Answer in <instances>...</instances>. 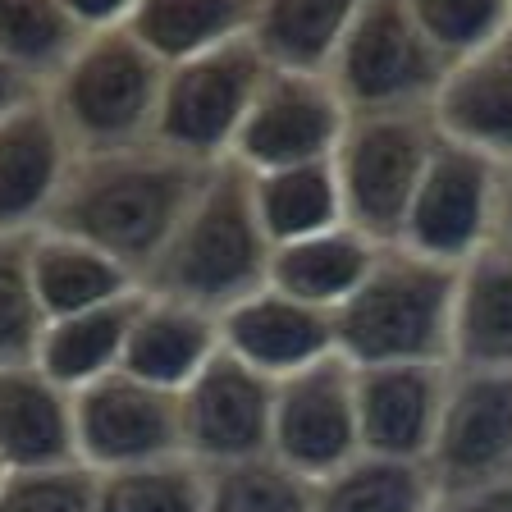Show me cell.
Instances as JSON below:
<instances>
[{"instance_id":"6da1fadb","label":"cell","mask_w":512,"mask_h":512,"mask_svg":"<svg viewBox=\"0 0 512 512\" xmlns=\"http://www.w3.org/2000/svg\"><path fill=\"white\" fill-rule=\"evenodd\" d=\"M206 170L211 165H197L151 138L133 147L78 151L42 229L83 238L142 279L170 243Z\"/></svg>"},{"instance_id":"7a4b0ae2","label":"cell","mask_w":512,"mask_h":512,"mask_svg":"<svg viewBox=\"0 0 512 512\" xmlns=\"http://www.w3.org/2000/svg\"><path fill=\"white\" fill-rule=\"evenodd\" d=\"M270 252L275 247L256 215L252 174L238 160H215L170 243L142 275V288L220 316L270 279Z\"/></svg>"},{"instance_id":"3957f363","label":"cell","mask_w":512,"mask_h":512,"mask_svg":"<svg viewBox=\"0 0 512 512\" xmlns=\"http://www.w3.org/2000/svg\"><path fill=\"white\" fill-rule=\"evenodd\" d=\"M453 302V261L426 256L407 243H380L366 279L334 311L339 352L352 366L453 362Z\"/></svg>"},{"instance_id":"277c9868","label":"cell","mask_w":512,"mask_h":512,"mask_svg":"<svg viewBox=\"0 0 512 512\" xmlns=\"http://www.w3.org/2000/svg\"><path fill=\"white\" fill-rule=\"evenodd\" d=\"M160 83L165 64L138 42L128 23H119L87 32L42 92L74 151H110L151 138Z\"/></svg>"},{"instance_id":"5b68a950","label":"cell","mask_w":512,"mask_h":512,"mask_svg":"<svg viewBox=\"0 0 512 512\" xmlns=\"http://www.w3.org/2000/svg\"><path fill=\"white\" fill-rule=\"evenodd\" d=\"M439 147L430 106L416 110H352L334 147V179L343 220L375 243H398L412 192Z\"/></svg>"},{"instance_id":"8992f818","label":"cell","mask_w":512,"mask_h":512,"mask_svg":"<svg viewBox=\"0 0 512 512\" xmlns=\"http://www.w3.org/2000/svg\"><path fill=\"white\" fill-rule=\"evenodd\" d=\"M448 60L412 19L407 0H362L357 19L339 37L325 78L352 110H416L435 106Z\"/></svg>"},{"instance_id":"52a82bcc","label":"cell","mask_w":512,"mask_h":512,"mask_svg":"<svg viewBox=\"0 0 512 512\" xmlns=\"http://www.w3.org/2000/svg\"><path fill=\"white\" fill-rule=\"evenodd\" d=\"M266 69L270 60L256 51L252 37L215 46V51H202L192 60L165 64L151 142L179 151L197 165L229 160Z\"/></svg>"},{"instance_id":"ba28073f","label":"cell","mask_w":512,"mask_h":512,"mask_svg":"<svg viewBox=\"0 0 512 512\" xmlns=\"http://www.w3.org/2000/svg\"><path fill=\"white\" fill-rule=\"evenodd\" d=\"M343 124H348V106L320 69L270 64L247 106L229 160H238L252 174L330 160L343 138Z\"/></svg>"},{"instance_id":"9c48e42d","label":"cell","mask_w":512,"mask_h":512,"mask_svg":"<svg viewBox=\"0 0 512 512\" xmlns=\"http://www.w3.org/2000/svg\"><path fill=\"white\" fill-rule=\"evenodd\" d=\"M494 211H499V160L439 133V147L412 192L398 243L462 266L476 247L494 238Z\"/></svg>"},{"instance_id":"30bf717a","label":"cell","mask_w":512,"mask_h":512,"mask_svg":"<svg viewBox=\"0 0 512 512\" xmlns=\"http://www.w3.org/2000/svg\"><path fill=\"white\" fill-rule=\"evenodd\" d=\"M270 453L307 480L330 476L334 467L362 453L357 366L343 352L275 380Z\"/></svg>"},{"instance_id":"8fae6325","label":"cell","mask_w":512,"mask_h":512,"mask_svg":"<svg viewBox=\"0 0 512 512\" xmlns=\"http://www.w3.org/2000/svg\"><path fill=\"white\" fill-rule=\"evenodd\" d=\"M74 430L78 462L92 471L142 467L183 453L179 394L128 375L124 366L74 389Z\"/></svg>"},{"instance_id":"7c38bea8","label":"cell","mask_w":512,"mask_h":512,"mask_svg":"<svg viewBox=\"0 0 512 512\" xmlns=\"http://www.w3.org/2000/svg\"><path fill=\"white\" fill-rule=\"evenodd\" d=\"M270 416L275 380L224 348L179 389L183 453L202 467L270 453Z\"/></svg>"},{"instance_id":"4fadbf2b","label":"cell","mask_w":512,"mask_h":512,"mask_svg":"<svg viewBox=\"0 0 512 512\" xmlns=\"http://www.w3.org/2000/svg\"><path fill=\"white\" fill-rule=\"evenodd\" d=\"M426 467L439 494L467 490L512 471V371L453 366Z\"/></svg>"},{"instance_id":"5bb4252c","label":"cell","mask_w":512,"mask_h":512,"mask_svg":"<svg viewBox=\"0 0 512 512\" xmlns=\"http://www.w3.org/2000/svg\"><path fill=\"white\" fill-rule=\"evenodd\" d=\"M74 142L55 119L46 92L0 119V238L37 234L74 165Z\"/></svg>"},{"instance_id":"9a60e30c","label":"cell","mask_w":512,"mask_h":512,"mask_svg":"<svg viewBox=\"0 0 512 512\" xmlns=\"http://www.w3.org/2000/svg\"><path fill=\"white\" fill-rule=\"evenodd\" d=\"M220 343L224 352H234L252 371L284 380L302 366L334 357L339 352V330H334V311L288 298L275 284H261L243 302L220 311Z\"/></svg>"},{"instance_id":"2e32d148","label":"cell","mask_w":512,"mask_h":512,"mask_svg":"<svg viewBox=\"0 0 512 512\" xmlns=\"http://www.w3.org/2000/svg\"><path fill=\"white\" fill-rule=\"evenodd\" d=\"M453 362L357 366V421L362 448L384 458H430Z\"/></svg>"},{"instance_id":"e0dca14e","label":"cell","mask_w":512,"mask_h":512,"mask_svg":"<svg viewBox=\"0 0 512 512\" xmlns=\"http://www.w3.org/2000/svg\"><path fill=\"white\" fill-rule=\"evenodd\" d=\"M0 462L5 471L78 462L74 389L28 366H0Z\"/></svg>"},{"instance_id":"ac0fdd59","label":"cell","mask_w":512,"mask_h":512,"mask_svg":"<svg viewBox=\"0 0 512 512\" xmlns=\"http://www.w3.org/2000/svg\"><path fill=\"white\" fill-rule=\"evenodd\" d=\"M430 110L444 138L512 160V28L453 64Z\"/></svg>"},{"instance_id":"d6986e66","label":"cell","mask_w":512,"mask_h":512,"mask_svg":"<svg viewBox=\"0 0 512 512\" xmlns=\"http://www.w3.org/2000/svg\"><path fill=\"white\" fill-rule=\"evenodd\" d=\"M453 366L512 371V243L490 238L458 266Z\"/></svg>"},{"instance_id":"ffe728a7","label":"cell","mask_w":512,"mask_h":512,"mask_svg":"<svg viewBox=\"0 0 512 512\" xmlns=\"http://www.w3.org/2000/svg\"><path fill=\"white\" fill-rule=\"evenodd\" d=\"M220 348V316L174 298H156L142 288V307L124 348V371L179 394Z\"/></svg>"},{"instance_id":"44dd1931","label":"cell","mask_w":512,"mask_h":512,"mask_svg":"<svg viewBox=\"0 0 512 512\" xmlns=\"http://www.w3.org/2000/svg\"><path fill=\"white\" fill-rule=\"evenodd\" d=\"M375 252H380V243L343 220V224L320 229V234L279 243L275 252H270L266 284H275L279 293H288V298L311 302V307L339 311L343 302L352 298V288L366 279Z\"/></svg>"},{"instance_id":"7402d4cb","label":"cell","mask_w":512,"mask_h":512,"mask_svg":"<svg viewBox=\"0 0 512 512\" xmlns=\"http://www.w3.org/2000/svg\"><path fill=\"white\" fill-rule=\"evenodd\" d=\"M138 307H142V288H133L124 298L55 316L42 334L37 366L51 380H60L64 389H83V384L119 371L124 366L128 334H133V320H138Z\"/></svg>"},{"instance_id":"603a6c76","label":"cell","mask_w":512,"mask_h":512,"mask_svg":"<svg viewBox=\"0 0 512 512\" xmlns=\"http://www.w3.org/2000/svg\"><path fill=\"white\" fill-rule=\"evenodd\" d=\"M28 256H32L37 298H42L51 320L142 288V279L128 266H119L115 256H106L101 247L83 243V238L55 234V229H37L28 238Z\"/></svg>"},{"instance_id":"cb8c5ba5","label":"cell","mask_w":512,"mask_h":512,"mask_svg":"<svg viewBox=\"0 0 512 512\" xmlns=\"http://www.w3.org/2000/svg\"><path fill=\"white\" fill-rule=\"evenodd\" d=\"M316 512H439V480L416 458L357 453L330 476L311 480Z\"/></svg>"},{"instance_id":"d4e9b609","label":"cell","mask_w":512,"mask_h":512,"mask_svg":"<svg viewBox=\"0 0 512 512\" xmlns=\"http://www.w3.org/2000/svg\"><path fill=\"white\" fill-rule=\"evenodd\" d=\"M256 0H138L128 28L160 64L192 60L252 37Z\"/></svg>"},{"instance_id":"484cf974","label":"cell","mask_w":512,"mask_h":512,"mask_svg":"<svg viewBox=\"0 0 512 512\" xmlns=\"http://www.w3.org/2000/svg\"><path fill=\"white\" fill-rule=\"evenodd\" d=\"M252 197H256V215H261V229H266L270 247L320 234V229H330V224H343V197H339V179H334V156L252 174Z\"/></svg>"},{"instance_id":"4316f807","label":"cell","mask_w":512,"mask_h":512,"mask_svg":"<svg viewBox=\"0 0 512 512\" xmlns=\"http://www.w3.org/2000/svg\"><path fill=\"white\" fill-rule=\"evenodd\" d=\"M362 0H256L252 42L270 64L320 69L330 64L339 37L357 19Z\"/></svg>"},{"instance_id":"83f0119b","label":"cell","mask_w":512,"mask_h":512,"mask_svg":"<svg viewBox=\"0 0 512 512\" xmlns=\"http://www.w3.org/2000/svg\"><path fill=\"white\" fill-rule=\"evenodd\" d=\"M87 32L64 0H0V60L46 87Z\"/></svg>"},{"instance_id":"f1b7e54d","label":"cell","mask_w":512,"mask_h":512,"mask_svg":"<svg viewBox=\"0 0 512 512\" xmlns=\"http://www.w3.org/2000/svg\"><path fill=\"white\" fill-rule=\"evenodd\" d=\"M101 512H206V467L179 458L142 462V467L96 471Z\"/></svg>"},{"instance_id":"f546056e","label":"cell","mask_w":512,"mask_h":512,"mask_svg":"<svg viewBox=\"0 0 512 512\" xmlns=\"http://www.w3.org/2000/svg\"><path fill=\"white\" fill-rule=\"evenodd\" d=\"M206 512H316L311 480L275 453L206 467Z\"/></svg>"},{"instance_id":"4dcf8cb0","label":"cell","mask_w":512,"mask_h":512,"mask_svg":"<svg viewBox=\"0 0 512 512\" xmlns=\"http://www.w3.org/2000/svg\"><path fill=\"white\" fill-rule=\"evenodd\" d=\"M28 238H0V366H28L37 362L42 334L51 325L37 284H32V256Z\"/></svg>"},{"instance_id":"1f68e13d","label":"cell","mask_w":512,"mask_h":512,"mask_svg":"<svg viewBox=\"0 0 512 512\" xmlns=\"http://www.w3.org/2000/svg\"><path fill=\"white\" fill-rule=\"evenodd\" d=\"M407 10L453 64L512 28V0H407Z\"/></svg>"},{"instance_id":"d6a6232c","label":"cell","mask_w":512,"mask_h":512,"mask_svg":"<svg viewBox=\"0 0 512 512\" xmlns=\"http://www.w3.org/2000/svg\"><path fill=\"white\" fill-rule=\"evenodd\" d=\"M0 512H101L96 471L83 462L5 471L0 476Z\"/></svg>"},{"instance_id":"836d02e7","label":"cell","mask_w":512,"mask_h":512,"mask_svg":"<svg viewBox=\"0 0 512 512\" xmlns=\"http://www.w3.org/2000/svg\"><path fill=\"white\" fill-rule=\"evenodd\" d=\"M439 512H512V471L439 499Z\"/></svg>"},{"instance_id":"e575fe53","label":"cell","mask_w":512,"mask_h":512,"mask_svg":"<svg viewBox=\"0 0 512 512\" xmlns=\"http://www.w3.org/2000/svg\"><path fill=\"white\" fill-rule=\"evenodd\" d=\"M69 14L78 19L83 32H96V28H119V23L133 19L138 0H64Z\"/></svg>"},{"instance_id":"d590c367","label":"cell","mask_w":512,"mask_h":512,"mask_svg":"<svg viewBox=\"0 0 512 512\" xmlns=\"http://www.w3.org/2000/svg\"><path fill=\"white\" fill-rule=\"evenodd\" d=\"M32 92H42V87L32 83V78H23L10 60H0V119L10 115L14 106H23Z\"/></svg>"},{"instance_id":"8d00e7d4","label":"cell","mask_w":512,"mask_h":512,"mask_svg":"<svg viewBox=\"0 0 512 512\" xmlns=\"http://www.w3.org/2000/svg\"><path fill=\"white\" fill-rule=\"evenodd\" d=\"M494 238L512 243V160H499V211H494Z\"/></svg>"},{"instance_id":"74e56055","label":"cell","mask_w":512,"mask_h":512,"mask_svg":"<svg viewBox=\"0 0 512 512\" xmlns=\"http://www.w3.org/2000/svg\"><path fill=\"white\" fill-rule=\"evenodd\" d=\"M0 476H5V462H0Z\"/></svg>"}]
</instances>
